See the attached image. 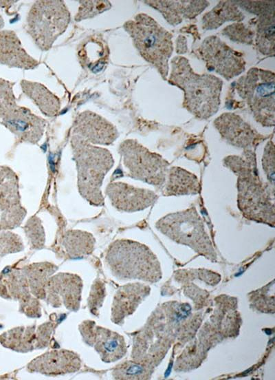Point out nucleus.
Segmentation results:
<instances>
[{
  "instance_id": "7",
  "label": "nucleus",
  "mask_w": 275,
  "mask_h": 380,
  "mask_svg": "<svg viewBox=\"0 0 275 380\" xmlns=\"http://www.w3.org/2000/svg\"><path fill=\"white\" fill-rule=\"evenodd\" d=\"M70 22V12L61 0H40L32 6L26 19V30L43 51L50 50Z\"/></svg>"
},
{
  "instance_id": "37",
  "label": "nucleus",
  "mask_w": 275,
  "mask_h": 380,
  "mask_svg": "<svg viewBox=\"0 0 275 380\" xmlns=\"http://www.w3.org/2000/svg\"><path fill=\"white\" fill-rule=\"evenodd\" d=\"M262 163L267 178L273 184L274 180V147L272 141H269L265 146Z\"/></svg>"
},
{
  "instance_id": "39",
  "label": "nucleus",
  "mask_w": 275,
  "mask_h": 380,
  "mask_svg": "<svg viewBox=\"0 0 275 380\" xmlns=\"http://www.w3.org/2000/svg\"><path fill=\"white\" fill-rule=\"evenodd\" d=\"M54 330L52 322L47 321L40 325L36 330L35 349L45 348L49 344Z\"/></svg>"
},
{
  "instance_id": "25",
  "label": "nucleus",
  "mask_w": 275,
  "mask_h": 380,
  "mask_svg": "<svg viewBox=\"0 0 275 380\" xmlns=\"http://www.w3.org/2000/svg\"><path fill=\"white\" fill-rule=\"evenodd\" d=\"M21 87L23 92L35 103L44 115L53 117L58 114L60 101L44 85L22 80Z\"/></svg>"
},
{
  "instance_id": "21",
  "label": "nucleus",
  "mask_w": 275,
  "mask_h": 380,
  "mask_svg": "<svg viewBox=\"0 0 275 380\" xmlns=\"http://www.w3.org/2000/svg\"><path fill=\"white\" fill-rule=\"evenodd\" d=\"M0 296L19 302V308L32 300L27 277L21 268L6 266L0 273Z\"/></svg>"
},
{
  "instance_id": "18",
  "label": "nucleus",
  "mask_w": 275,
  "mask_h": 380,
  "mask_svg": "<svg viewBox=\"0 0 275 380\" xmlns=\"http://www.w3.org/2000/svg\"><path fill=\"white\" fill-rule=\"evenodd\" d=\"M81 359L78 354L69 350H54L47 352L27 366L30 372H38L46 376H57L79 370Z\"/></svg>"
},
{
  "instance_id": "4",
  "label": "nucleus",
  "mask_w": 275,
  "mask_h": 380,
  "mask_svg": "<svg viewBox=\"0 0 275 380\" xmlns=\"http://www.w3.org/2000/svg\"><path fill=\"white\" fill-rule=\"evenodd\" d=\"M105 263L120 280L139 279L154 283L162 278L160 262L146 245L131 240H117L107 250Z\"/></svg>"
},
{
  "instance_id": "5",
  "label": "nucleus",
  "mask_w": 275,
  "mask_h": 380,
  "mask_svg": "<svg viewBox=\"0 0 275 380\" xmlns=\"http://www.w3.org/2000/svg\"><path fill=\"white\" fill-rule=\"evenodd\" d=\"M124 28L140 55L159 71L164 79L168 73V61L173 48L172 35L146 14H137Z\"/></svg>"
},
{
  "instance_id": "8",
  "label": "nucleus",
  "mask_w": 275,
  "mask_h": 380,
  "mask_svg": "<svg viewBox=\"0 0 275 380\" xmlns=\"http://www.w3.org/2000/svg\"><path fill=\"white\" fill-rule=\"evenodd\" d=\"M238 92L245 98L257 122L274 125V73L252 68L238 82Z\"/></svg>"
},
{
  "instance_id": "33",
  "label": "nucleus",
  "mask_w": 275,
  "mask_h": 380,
  "mask_svg": "<svg viewBox=\"0 0 275 380\" xmlns=\"http://www.w3.org/2000/svg\"><path fill=\"white\" fill-rule=\"evenodd\" d=\"M80 6L74 19L76 21L91 19L111 8L109 1H80Z\"/></svg>"
},
{
  "instance_id": "24",
  "label": "nucleus",
  "mask_w": 275,
  "mask_h": 380,
  "mask_svg": "<svg viewBox=\"0 0 275 380\" xmlns=\"http://www.w3.org/2000/svg\"><path fill=\"white\" fill-rule=\"evenodd\" d=\"M198 178L188 171L179 167L169 168L162 187V194L166 196L195 195L200 192Z\"/></svg>"
},
{
  "instance_id": "2",
  "label": "nucleus",
  "mask_w": 275,
  "mask_h": 380,
  "mask_svg": "<svg viewBox=\"0 0 275 380\" xmlns=\"http://www.w3.org/2000/svg\"><path fill=\"white\" fill-rule=\"evenodd\" d=\"M169 83L184 92V107L197 118L207 119L219 109L223 82L212 74H199L182 56L171 61Z\"/></svg>"
},
{
  "instance_id": "22",
  "label": "nucleus",
  "mask_w": 275,
  "mask_h": 380,
  "mask_svg": "<svg viewBox=\"0 0 275 380\" xmlns=\"http://www.w3.org/2000/svg\"><path fill=\"white\" fill-rule=\"evenodd\" d=\"M146 2L158 10L166 21L173 25L179 24L185 18L195 17L209 5L204 1H147Z\"/></svg>"
},
{
  "instance_id": "3",
  "label": "nucleus",
  "mask_w": 275,
  "mask_h": 380,
  "mask_svg": "<svg viewBox=\"0 0 275 380\" xmlns=\"http://www.w3.org/2000/svg\"><path fill=\"white\" fill-rule=\"evenodd\" d=\"M71 145L80 196L91 205L103 206L104 198L101 187L104 176L114 165L111 154L108 149L90 144L73 134Z\"/></svg>"
},
{
  "instance_id": "31",
  "label": "nucleus",
  "mask_w": 275,
  "mask_h": 380,
  "mask_svg": "<svg viewBox=\"0 0 275 380\" xmlns=\"http://www.w3.org/2000/svg\"><path fill=\"white\" fill-rule=\"evenodd\" d=\"M152 374L150 365L136 361H126L117 365L112 371L115 379H148Z\"/></svg>"
},
{
  "instance_id": "23",
  "label": "nucleus",
  "mask_w": 275,
  "mask_h": 380,
  "mask_svg": "<svg viewBox=\"0 0 275 380\" xmlns=\"http://www.w3.org/2000/svg\"><path fill=\"white\" fill-rule=\"evenodd\" d=\"M78 56L82 67L98 72L107 62L109 48L100 36H89L79 44Z\"/></svg>"
},
{
  "instance_id": "9",
  "label": "nucleus",
  "mask_w": 275,
  "mask_h": 380,
  "mask_svg": "<svg viewBox=\"0 0 275 380\" xmlns=\"http://www.w3.org/2000/svg\"><path fill=\"white\" fill-rule=\"evenodd\" d=\"M119 153L129 177L162 188L169 169L168 161L132 139L120 145Z\"/></svg>"
},
{
  "instance_id": "27",
  "label": "nucleus",
  "mask_w": 275,
  "mask_h": 380,
  "mask_svg": "<svg viewBox=\"0 0 275 380\" xmlns=\"http://www.w3.org/2000/svg\"><path fill=\"white\" fill-rule=\"evenodd\" d=\"M95 242L91 233L80 230H70L64 233L60 244L67 257L76 259L90 255L94 249Z\"/></svg>"
},
{
  "instance_id": "12",
  "label": "nucleus",
  "mask_w": 275,
  "mask_h": 380,
  "mask_svg": "<svg viewBox=\"0 0 275 380\" xmlns=\"http://www.w3.org/2000/svg\"><path fill=\"white\" fill-rule=\"evenodd\" d=\"M199 52L208 70L219 73L227 80L245 70V61L241 55L217 36L206 38L201 45Z\"/></svg>"
},
{
  "instance_id": "38",
  "label": "nucleus",
  "mask_w": 275,
  "mask_h": 380,
  "mask_svg": "<svg viewBox=\"0 0 275 380\" xmlns=\"http://www.w3.org/2000/svg\"><path fill=\"white\" fill-rule=\"evenodd\" d=\"M239 4L246 10L261 16L274 14L273 1H241Z\"/></svg>"
},
{
  "instance_id": "36",
  "label": "nucleus",
  "mask_w": 275,
  "mask_h": 380,
  "mask_svg": "<svg viewBox=\"0 0 275 380\" xmlns=\"http://www.w3.org/2000/svg\"><path fill=\"white\" fill-rule=\"evenodd\" d=\"M223 32L230 39L236 42L251 43L252 42L253 33L243 24H232L226 28Z\"/></svg>"
},
{
  "instance_id": "32",
  "label": "nucleus",
  "mask_w": 275,
  "mask_h": 380,
  "mask_svg": "<svg viewBox=\"0 0 275 380\" xmlns=\"http://www.w3.org/2000/svg\"><path fill=\"white\" fill-rule=\"evenodd\" d=\"M24 231L32 249L44 246L45 235L41 220L36 216L30 218L24 226Z\"/></svg>"
},
{
  "instance_id": "1",
  "label": "nucleus",
  "mask_w": 275,
  "mask_h": 380,
  "mask_svg": "<svg viewBox=\"0 0 275 380\" xmlns=\"http://www.w3.org/2000/svg\"><path fill=\"white\" fill-rule=\"evenodd\" d=\"M223 164L237 176V203L243 216L274 226V199L259 178L252 151L246 149L244 156H228Z\"/></svg>"
},
{
  "instance_id": "16",
  "label": "nucleus",
  "mask_w": 275,
  "mask_h": 380,
  "mask_svg": "<svg viewBox=\"0 0 275 380\" xmlns=\"http://www.w3.org/2000/svg\"><path fill=\"white\" fill-rule=\"evenodd\" d=\"M72 129L73 134L94 145H109L118 137V130L112 123L89 110L76 116Z\"/></svg>"
},
{
  "instance_id": "17",
  "label": "nucleus",
  "mask_w": 275,
  "mask_h": 380,
  "mask_svg": "<svg viewBox=\"0 0 275 380\" xmlns=\"http://www.w3.org/2000/svg\"><path fill=\"white\" fill-rule=\"evenodd\" d=\"M222 138L230 145L250 149L259 144L264 138L239 116L233 113H224L214 121Z\"/></svg>"
},
{
  "instance_id": "19",
  "label": "nucleus",
  "mask_w": 275,
  "mask_h": 380,
  "mask_svg": "<svg viewBox=\"0 0 275 380\" xmlns=\"http://www.w3.org/2000/svg\"><path fill=\"white\" fill-rule=\"evenodd\" d=\"M150 288L141 283H131L121 286L116 293L111 306V321L121 325L133 314L148 295Z\"/></svg>"
},
{
  "instance_id": "20",
  "label": "nucleus",
  "mask_w": 275,
  "mask_h": 380,
  "mask_svg": "<svg viewBox=\"0 0 275 380\" xmlns=\"http://www.w3.org/2000/svg\"><path fill=\"white\" fill-rule=\"evenodd\" d=\"M0 64L10 68L33 70L38 62L28 54L14 31L4 30L0 31Z\"/></svg>"
},
{
  "instance_id": "13",
  "label": "nucleus",
  "mask_w": 275,
  "mask_h": 380,
  "mask_svg": "<svg viewBox=\"0 0 275 380\" xmlns=\"http://www.w3.org/2000/svg\"><path fill=\"white\" fill-rule=\"evenodd\" d=\"M79 330L85 343L93 346L105 363L118 361L126 353V342L121 335L96 326L94 321H82L79 325Z\"/></svg>"
},
{
  "instance_id": "26",
  "label": "nucleus",
  "mask_w": 275,
  "mask_h": 380,
  "mask_svg": "<svg viewBox=\"0 0 275 380\" xmlns=\"http://www.w3.org/2000/svg\"><path fill=\"white\" fill-rule=\"evenodd\" d=\"M27 277L30 293L36 298L45 299L46 285L58 266L49 262H36L21 268Z\"/></svg>"
},
{
  "instance_id": "6",
  "label": "nucleus",
  "mask_w": 275,
  "mask_h": 380,
  "mask_svg": "<svg viewBox=\"0 0 275 380\" xmlns=\"http://www.w3.org/2000/svg\"><path fill=\"white\" fill-rule=\"evenodd\" d=\"M156 227L175 242L188 246L211 260H216L211 240L194 207L162 217L157 222Z\"/></svg>"
},
{
  "instance_id": "29",
  "label": "nucleus",
  "mask_w": 275,
  "mask_h": 380,
  "mask_svg": "<svg viewBox=\"0 0 275 380\" xmlns=\"http://www.w3.org/2000/svg\"><path fill=\"white\" fill-rule=\"evenodd\" d=\"M243 13L232 1H221L202 18V27L206 30L216 29L228 21H241Z\"/></svg>"
},
{
  "instance_id": "34",
  "label": "nucleus",
  "mask_w": 275,
  "mask_h": 380,
  "mask_svg": "<svg viewBox=\"0 0 275 380\" xmlns=\"http://www.w3.org/2000/svg\"><path fill=\"white\" fill-rule=\"evenodd\" d=\"M23 250L21 237L10 231H0V260L11 253Z\"/></svg>"
},
{
  "instance_id": "10",
  "label": "nucleus",
  "mask_w": 275,
  "mask_h": 380,
  "mask_svg": "<svg viewBox=\"0 0 275 380\" xmlns=\"http://www.w3.org/2000/svg\"><path fill=\"white\" fill-rule=\"evenodd\" d=\"M0 123L21 142L37 144L41 139L46 121L28 108L17 105L16 98L0 108Z\"/></svg>"
},
{
  "instance_id": "40",
  "label": "nucleus",
  "mask_w": 275,
  "mask_h": 380,
  "mask_svg": "<svg viewBox=\"0 0 275 380\" xmlns=\"http://www.w3.org/2000/svg\"><path fill=\"white\" fill-rule=\"evenodd\" d=\"M4 26V21L2 16L0 14V31Z\"/></svg>"
},
{
  "instance_id": "35",
  "label": "nucleus",
  "mask_w": 275,
  "mask_h": 380,
  "mask_svg": "<svg viewBox=\"0 0 275 380\" xmlns=\"http://www.w3.org/2000/svg\"><path fill=\"white\" fill-rule=\"evenodd\" d=\"M105 286L104 283L99 279H96L91 288L88 297V307L91 313L98 315L99 308L103 304L105 297Z\"/></svg>"
},
{
  "instance_id": "28",
  "label": "nucleus",
  "mask_w": 275,
  "mask_h": 380,
  "mask_svg": "<svg viewBox=\"0 0 275 380\" xmlns=\"http://www.w3.org/2000/svg\"><path fill=\"white\" fill-rule=\"evenodd\" d=\"M36 328L19 326L0 335V344L5 348L19 352H28L35 349Z\"/></svg>"
},
{
  "instance_id": "15",
  "label": "nucleus",
  "mask_w": 275,
  "mask_h": 380,
  "mask_svg": "<svg viewBox=\"0 0 275 380\" xmlns=\"http://www.w3.org/2000/svg\"><path fill=\"white\" fill-rule=\"evenodd\" d=\"M105 193L113 207L119 211L127 213L144 210L158 199V196L153 191L122 182L109 183Z\"/></svg>"
},
{
  "instance_id": "14",
  "label": "nucleus",
  "mask_w": 275,
  "mask_h": 380,
  "mask_svg": "<svg viewBox=\"0 0 275 380\" xmlns=\"http://www.w3.org/2000/svg\"><path fill=\"white\" fill-rule=\"evenodd\" d=\"M82 289V282L78 275L60 272L48 279L45 299L52 307L63 304L67 310L76 312L80 308Z\"/></svg>"
},
{
  "instance_id": "11",
  "label": "nucleus",
  "mask_w": 275,
  "mask_h": 380,
  "mask_svg": "<svg viewBox=\"0 0 275 380\" xmlns=\"http://www.w3.org/2000/svg\"><path fill=\"white\" fill-rule=\"evenodd\" d=\"M26 214L21 204L16 173L9 167L0 166V231L19 226Z\"/></svg>"
},
{
  "instance_id": "30",
  "label": "nucleus",
  "mask_w": 275,
  "mask_h": 380,
  "mask_svg": "<svg viewBox=\"0 0 275 380\" xmlns=\"http://www.w3.org/2000/svg\"><path fill=\"white\" fill-rule=\"evenodd\" d=\"M256 43L262 54H274V14L263 15L259 17Z\"/></svg>"
}]
</instances>
